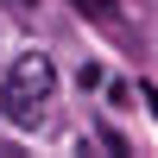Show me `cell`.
<instances>
[{
	"instance_id": "1",
	"label": "cell",
	"mask_w": 158,
	"mask_h": 158,
	"mask_svg": "<svg viewBox=\"0 0 158 158\" xmlns=\"http://www.w3.org/2000/svg\"><path fill=\"white\" fill-rule=\"evenodd\" d=\"M51 82H57L51 57H44V51H25V57L13 63L6 89H0V108H6V120H13V127H32L38 114H44V101H51Z\"/></svg>"
},
{
	"instance_id": "2",
	"label": "cell",
	"mask_w": 158,
	"mask_h": 158,
	"mask_svg": "<svg viewBox=\"0 0 158 158\" xmlns=\"http://www.w3.org/2000/svg\"><path fill=\"white\" fill-rule=\"evenodd\" d=\"M70 6H76V13H89V19H114V13H120L114 0H70Z\"/></svg>"
},
{
	"instance_id": "3",
	"label": "cell",
	"mask_w": 158,
	"mask_h": 158,
	"mask_svg": "<svg viewBox=\"0 0 158 158\" xmlns=\"http://www.w3.org/2000/svg\"><path fill=\"white\" fill-rule=\"evenodd\" d=\"M139 101H146V108H152V120H158V89H146V95H139Z\"/></svg>"
},
{
	"instance_id": "4",
	"label": "cell",
	"mask_w": 158,
	"mask_h": 158,
	"mask_svg": "<svg viewBox=\"0 0 158 158\" xmlns=\"http://www.w3.org/2000/svg\"><path fill=\"white\" fill-rule=\"evenodd\" d=\"M19 6H25V0H19Z\"/></svg>"
}]
</instances>
